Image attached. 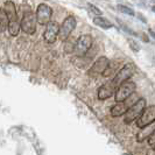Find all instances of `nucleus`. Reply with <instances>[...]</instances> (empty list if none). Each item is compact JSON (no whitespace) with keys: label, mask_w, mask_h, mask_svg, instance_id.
Instances as JSON below:
<instances>
[{"label":"nucleus","mask_w":155,"mask_h":155,"mask_svg":"<svg viewBox=\"0 0 155 155\" xmlns=\"http://www.w3.org/2000/svg\"><path fill=\"white\" fill-rule=\"evenodd\" d=\"M146 109V99L145 98H139L135 103H133L130 106V109L125 112L124 121L126 124H131L132 121L137 120L142 113V111Z\"/></svg>","instance_id":"obj_1"},{"label":"nucleus","mask_w":155,"mask_h":155,"mask_svg":"<svg viewBox=\"0 0 155 155\" xmlns=\"http://www.w3.org/2000/svg\"><path fill=\"white\" fill-rule=\"evenodd\" d=\"M36 22H38L36 16L29 8L26 12H23L22 19L20 21V26H21L22 31H25L28 35H33L36 31Z\"/></svg>","instance_id":"obj_2"},{"label":"nucleus","mask_w":155,"mask_h":155,"mask_svg":"<svg viewBox=\"0 0 155 155\" xmlns=\"http://www.w3.org/2000/svg\"><path fill=\"white\" fill-rule=\"evenodd\" d=\"M135 89H137V85L134 82H131V81H127L123 84L118 86L116 91V101H124L126 99L130 98V96H132L133 93L135 92Z\"/></svg>","instance_id":"obj_3"},{"label":"nucleus","mask_w":155,"mask_h":155,"mask_svg":"<svg viewBox=\"0 0 155 155\" xmlns=\"http://www.w3.org/2000/svg\"><path fill=\"white\" fill-rule=\"evenodd\" d=\"M134 74H135V65L132 63H127L116 74V76L113 78V82L116 83L117 86H119L120 84L127 82Z\"/></svg>","instance_id":"obj_4"},{"label":"nucleus","mask_w":155,"mask_h":155,"mask_svg":"<svg viewBox=\"0 0 155 155\" xmlns=\"http://www.w3.org/2000/svg\"><path fill=\"white\" fill-rule=\"evenodd\" d=\"M76 19L75 16L69 15L64 19L63 23L60 26V33H58V38L62 41H67L68 38L70 36V34L72 33V31L76 28Z\"/></svg>","instance_id":"obj_5"},{"label":"nucleus","mask_w":155,"mask_h":155,"mask_svg":"<svg viewBox=\"0 0 155 155\" xmlns=\"http://www.w3.org/2000/svg\"><path fill=\"white\" fill-rule=\"evenodd\" d=\"M92 47V36L89 34H84L79 36V39L75 43V53L78 56H84Z\"/></svg>","instance_id":"obj_6"},{"label":"nucleus","mask_w":155,"mask_h":155,"mask_svg":"<svg viewBox=\"0 0 155 155\" xmlns=\"http://www.w3.org/2000/svg\"><path fill=\"white\" fill-rule=\"evenodd\" d=\"M36 21L40 25H47L48 22L51 21V16H53V9L50 6H48L47 4H40L36 8Z\"/></svg>","instance_id":"obj_7"},{"label":"nucleus","mask_w":155,"mask_h":155,"mask_svg":"<svg viewBox=\"0 0 155 155\" xmlns=\"http://www.w3.org/2000/svg\"><path fill=\"white\" fill-rule=\"evenodd\" d=\"M110 63V60L105 56H101L98 60H96V62L91 65L90 70L87 71V75L91 77H97L99 75H103V72L107 68Z\"/></svg>","instance_id":"obj_8"},{"label":"nucleus","mask_w":155,"mask_h":155,"mask_svg":"<svg viewBox=\"0 0 155 155\" xmlns=\"http://www.w3.org/2000/svg\"><path fill=\"white\" fill-rule=\"evenodd\" d=\"M60 33V25L56 21H50L46 25V29L43 33V39L47 43H54L58 38Z\"/></svg>","instance_id":"obj_9"},{"label":"nucleus","mask_w":155,"mask_h":155,"mask_svg":"<svg viewBox=\"0 0 155 155\" xmlns=\"http://www.w3.org/2000/svg\"><path fill=\"white\" fill-rule=\"evenodd\" d=\"M155 120V106H148L147 109H145L142 111V113L140 114V117L137 119V126L138 127H143L148 125L149 123L154 121Z\"/></svg>","instance_id":"obj_10"},{"label":"nucleus","mask_w":155,"mask_h":155,"mask_svg":"<svg viewBox=\"0 0 155 155\" xmlns=\"http://www.w3.org/2000/svg\"><path fill=\"white\" fill-rule=\"evenodd\" d=\"M117 89H118V86L113 82V79L110 81V82H106L98 90V99L99 101H105V99H107L110 97H112L116 93Z\"/></svg>","instance_id":"obj_11"},{"label":"nucleus","mask_w":155,"mask_h":155,"mask_svg":"<svg viewBox=\"0 0 155 155\" xmlns=\"http://www.w3.org/2000/svg\"><path fill=\"white\" fill-rule=\"evenodd\" d=\"M154 131H155V120L140 128V131L137 134V141L138 142H142L143 140L148 139L153 134Z\"/></svg>","instance_id":"obj_12"},{"label":"nucleus","mask_w":155,"mask_h":155,"mask_svg":"<svg viewBox=\"0 0 155 155\" xmlns=\"http://www.w3.org/2000/svg\"><path fill=\"white\" fill-rule=\"evenodd\" d=\"M131 103L127 101V99L124 101H117L116 105H113V107L111 109V116L112 117H119L124 116L125 112L130 109Z\"/></svg>","instance_id":"obj_13"},{"label":"nucleus","mask_w":155,"mask_h":155,"mask_svg":"<svg viewBox=\"0 0 155 155\" xmlns=\"http://www.w3.org/2000/svg\"><path fill=\"white\" fill-rule=\"evenodd\" d=\"M4 9L7 14L8 21L9 22H14V21H19V18H18V12H16L15 4L11 0H7L4 5Z\"/></svg>","instance_id":"obj_14"},{"label":"nucleus","mask_w":155,"mask_h":155,"mask_svg":"<svg viewBox=\"0 0 155 155\" xmlns=\"http://www.w3.org/2000/svg\"><path fill=\"white\" fill-rule=\"evenodd\" d=\"M92 22L96 25V26H98V27H101L103 29H110V28H112L113 26H112V23L110 22L109 20L106 19V18H104V16L101 15H96L93 18Z\"/></svg>","instance_id":"obj_15"},{"label":"nucleus","mask_w":155,"mask_h":155,"mask_svg":"<svg viewBox=\"0 0 155 155\" xmlns=\"http://www.w3.org/2000/svg\"><path fill=\"white\" fill-rule=\"evenodd\" d=\"M8 18L4 8H0V31H5L8 28Z\"/></svg>","instance_id":"obj_16"},{"label":"nucleus","mask_w":155,"mask_h":155,"mask_svg":"<svg viewBox=\"0 0 155 155\" xmlns=\"http://www.w3.org/2000/svg\"><path fill=\"white\" fill-rule=\"evenodd\" d=\"M118 64H119L118 61H113V62H111V61H110L107 68H106L105 71L103 72V76H104V77H110V76H112V75H113V72L118 69Z\"/></svg>","instance_id":"obj_17"},{"label":"nucleus","mask_w":155,"mask_h":155,"mask_svg":"<svg viewBox=\"0 0 155 155\" xmlns=\"http://www.w3.org/2000/svg\"><path fill=\"white\" fill-rule=\"evenodd\" d=\"M117 8H118V11H119V12L124 13V14H126V15H130V16L135 15V13H134V11H133L132 8L127 7V6H125V5H118Z\"/></svg>","instance_id":"obj_18"},{"label":"nucleus","mask_w":155,"mask_h":155,"mask_svg":"<svg viewBox=\"0 0 155 155\" xmlns=\"http://www.w3.org/2000/svg\"><path fill=\"white\" fill-rule=\"evenodd\" d=\"M128 45H130V48L132 49L134 53H138L140 51V45L138 43V41L133 39H128Z\"/></svg>","instance_id":"obj_19"},{"label":"nucleus","mask_w":155,"mask_h":155,"mask_svg":"<svg viewBox=\"0 0 155 155\" xmlns=\"http://www.w3.org/2000/svg\"><path fill=\"white\" fill-rule=\"evenodd\" d=\"M87 7L90 9V12H92L93 14H96V15H101L103 14V12H101V9L97 7V6L92 5V4H87Z\"/></svg>","instance_id":"obj_20"},{"label":"nucleus","mask_w":155,"mask_h":155,"mask_svg":"<svg viewBox=\"0 0 155 155\" xmlns=\"http://www.w3.org/2000/svg\"><path fill=\"white\" fill-rule=\"evenodd\" d=\"M148 145H149L150 147H154L155 146V131L153 132V134L148 138Z\"/></svg>","instance_id":"obj_21"},{"label":"nucleus","mask_w":155,"mask_h":155,"mask_svg":"<svg viewBox=\"0 0 155 155\" xmlns=\"http://www.w3.org/2000/svg\"><path fill=\"white\" fill-rule=\"evenodd\" d=\"M149 34H150V35L153 36V39L155 40V31H153V29H149Z\"/></svg>","instance_id":"obj_22"},{"label":"nucleus","mask_w":155,"mask_h":155,"mask_svg":"<svg viewBox=\"0 0 155 155\" xmlns=\"http://www.w3.org/2000/svg\"><path fill=\"white\" fill-rule=\"evenodd\" d=\"M147 155H155V149L153 150V152H148Z\"/></svg>","instance_id":"obj_23"},{"label":"nucleus","mask_w":155,"mask_h":155,"mask_svg":"<svg viewBox=\"0 0 155 155\" xmlns=\"http://www.w3.org/2000/svg\"><path fill=\"white\" fill-rule=\"evenodd\" d=\"M152 11H153V12H154V13H155V5H154V6H153V7H152Z\"/></svg>","instance_id":"obj_24"},{"label":"nucleus","mask_w":155,"mask_h":155,"mask_svg":"<svg viewBox=\"0 0 155 155\" xmlns=\"http://www.w3.org/2000/svg\"><path fill=\"white\" fill-rule=\"evenodd\" d=\"M153 60H154V64H155V57H154V58H153Z\"/></svg>","instance_id":"obj_25"},{"label":"nucleus","mask_w":155,"mask_h":155,"mask_svg":"<svg viewBox=\"0 0 155 155\" xmlns=\"http://www.w3.org/2000/svg\"><path fill=\"white\" fill-rule=\"evenodd\" d=\"M154 149H155V146H154Z\"/></svg>","instance_id":"obj_26"}]
</instances>
